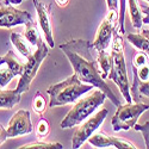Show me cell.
<instances>
[{
  "label": "cell",
  "mask_w": 149,
  "mask_h": 149,
  "mask_svg": "<svg viewBox=\"0 0 149 149\" xmlns=\"http://www.w3.org/2000/svg\"><path fill=\"white\" fill-rule=\"evenodd\" d=\"M60 49L65 53L68 57L70 65L74 69V73L78 75V78L84 81L93 85L94 87L102 90L106 97L112 102L113 105L119 106L120 99L113 93L112 88L106 84L105 79L102 77L100 69L98 65V53L92 42L82 41V40H72L67 43L60 45Z\"/></svg>",
  "instance_id": "obj_1"
},
{
  "label": "cell",
  "mask_w": 149,
  "mask_h": 149,
  "mask_svg": "<svg viewBox=\"0 0 149 149\" xmlns=\"http://www.w3.org/2000/svg\"><path fill=\"white\" fill-rule=\"evenodd\" d=\"M94 87L91 84H82L75 73L68 77L66 80L55 85H50L47 90L49 94V107H56L67 105L70 103H75L78 99L91 91Z\"/></svg>",
  "instance_id": "obj_2"
},
{
  "label": "cell",
  "mask_w": 149,
  "mask_h": 149,
  "mask_svg": "<svg viewBox=\"0 0 149 149\" xmlns=\"http://www.w3.org/2000/svg\"><path fill=\"white\" fill-rule=\"evenodd\" d=\"M112 68L109 74V79L112 80L123 94L127 103H131V94H130V85L128 79V72H127V65H125V57H124V43L122 36L115 31L112 37Z\"/></svg>",
  "instance_id": "obj_3"
},
{
  "label": "cell",
  "mask_w": 149,
  "mask_h": 149,
  "mask_svg": "<svg viewBox=\"0 0 149 149\" xmlns=\"http://www.w3.org/2000/svg\"><path fill=\"white\" fill-rule=\"evenodd\" d=\"M106 94L102 90H95L90 95L85 97L74 105L66 115L63 120L61 122L62 129H69L82 123L85 119H87L94 111L104 104Z\"/></svg>",
  "instance_id": "obj_4"
},
{
  "label": "cell",
  "mask_w": 149,
  "mask_h": 149,
  "mask_svg": "<svg viewBox=\"0 0 149 149\" xmlns=\"http://www.w3.org/2000/svg\"><path fill=\"white\" fill-rule=\"evenodd\" d=\"M146 110H149V106L141 103H127L124 105L120 104L119 106H117L116 113L111 119L113 131L129 130L134 128L137 119Z\"/></svg>",
  "instance_id": "obj_5"
},
{
  "label": "cell",
  "mask_w": 149,
  "mask_h": 149,
  "mask_svg": "<svg viewBox=\"0 0 149 149\" xmlns=\"http://www.w3.org/2000/svg\"><path fill=\"white\" fill-rule=\"evenodd\" d=\"M48 54H49V48L42 41L37 45L36 52L28 58V62L24 65V70L22 73L19 82L16 88L18 93L22 94V93H25L29 91L30 85L37 74V70H38V68L42 65V62L44 61V58L48 56Z\"/></svg>",
  "instance_id": "obj_6"
},
{
  "label": "cell",
  "mask_w": 149,
  "mask_h": 149,
  "mask_svg": "<svg viewBox=\"0 0 149 149\" xmlns=\"http://www.w3.org/2000/svg\"><path fill=\"white\" fill-rule=\"evenodd\" d=\"M118 13L115 10H109V13L99 25L98 31L95 33L94 41L92 42L93 47L97 52L106 50L110 45L111 38L113 37V33L116 31V28L118 25Z\"/></svg>",
  "instance_id": "obj_7"
},
{
  "label": "cell",
  "mask_w": 149,
  "mask_h": 149,
  "mask_svg": "<svg viewBox=\"0 0 149 149\" xmlns=\"http://www.w3.org/2000/svg\"><path fill=\"white\" fill-rule=\"evenodd\" d=\"M107 113H109V111L106 109H102L92 118H88L85 123H82L73 135V139H72L73 148L78 149L86 141H88V139L94 134V131L103 124V122L105 120Z\"/></svg>",
  "instance_id": "obj_8"
},
{
  "label": "cell",
  "mask_w": 149,
  "mask_h": 149,
  "mask_svg": "<svg viewBox=\"0 0 149 149\" xmlns=\"http://www.w3.org/2000/svg\"><path fill=\"white\" fill-rule=\"evenodd\" d=\"M32 20L28 11L17 10L11 4H6L0 0V28H12L26 24Z\"/></svg>",
  "instance_id": "obj_9"
},
{
  "label": "cell",
  "mask_w": 149,
  "mask_h": 149,
  "mask_svg": "<svg viewBox=\"0 0 149 149\" xmlns=\"http://www.w3.org/2000/svg\"><path fill=\"white\" fill-rule=\"evenodd\" d=\"M24 70V65L20 63L15 53L10 50L4 56V62L0 65V88L5 86L17 75H22Z\"/></svg>",
  "instance_id": "obj_10"
},
{
  "label": "cell",
  "mask_w": 149,
  "mask_h": 149,
  "mask_svg": "<svg viewBox=\"0 0 149 149\" xmlns=\"http://www.w3.org/2000/svg\"><path fill=\"white\" fill-rule=\"evenodd\" d=\"M33 128L30 119V112L28 110H19L10 119L6 129L7 137H16L20 135H28L32 132Z\"/></svg>",
  "instance_id": "obj_11"
},
{
  "label": "cell",
  "mask_w": 149,
  "mask_h": 149,
  "mask_svg": "<svg viewBox=\"0 0 149 149\" xmlns=\"http://www.w3.org/2000/svg\"><path fill=\"white\" fill-rule=\"evenodd\" d=\"M33 4L37 11V16H38V22L42 31L44 32L45 41L49 45V48H54L55 42L53 37V26H52V20H50V5L43 4L41 0H33Z\"/></svg>",
  "instance_id": "obj_12"
},
{
  "label": "cell",
  "mask_w": 149,
  "mask_h": 149,
  "mask_svg": "<svg viewBox=\"0 0 149 149\" xmlns=\"http://www.w3.org/2000/svg\"><path fill=\"white\" fill-rule=\"evenodd\" d=\"M88 142L95 148H107V147H112L117 149H136L137 148L134 143L127 140L115 137V136H110L103 131L93 134L88 139Z\"/></svg>",
  "instance_id": "obj_13"
},
{
  "label": "cell",
  "mask_w": 149,
  "mask_h": 149,
  "mask_svg": "<svg viewBox=\"0 0 149 149\" xmlns=\"http://www.w3.org/2000/svg\"><path fill=\"white\" fill-rule=\"evenodd\" d=\"M132 86L130 88L131 99L135 103H141L149 106V80H141L135 67H132Z\"/></svg>",
  "instance_id": "obj_14"
},
{
  "label": "cell",
  "mask_w": 149,
  "mask_h": 149,
  "mask_svg": "<svg viewBox=\"0 0 149 149\" xmlns=\"http://www.w3.org/2000/svg\"><path fill=\"white\" fill-rule=\"evenodd\" d=\"M22 99V94L17 90H1L0 88V109H12Z\"/></svg>",
  "instance_id": "obj_15"
},
{
  "label": "cell",
  "mask_w": 149,
  "mask_h": 149,
  "mask_svg": "<svg viewBox=\"0 0 149 149\" xmlns=\"http://www.w3.org/2000/svg\"><path fill=\"white\" fill-rule=\"evenodd\" d=\"M11 42L16 47L17 50L24 56L29 58L33 53H32V49H31V43L26 40L25 36H22L19 33H16V32H12L11 33Z\"/></svg>",
  "instance_id": "obj_16"
},
{
  "label": "cell",
  "mask_w": 149,
  "mask_h": 149,
  "mask_svg": "<svg viewBox=\"0 0 149 149\" xmlns=\"http://www.w3.org/2000/svg\"><path fill=\"white\" fill-rule=\"evenodd\" d=\"M98 65L102 73V77L104 79H107L111 68H112V56L109 53H106V50L98 52Z\"/></svg>",
  "instance_id": "obj_17"
},
{
  "label": "cell",
  "mask_w": 149,
  "mask_h": 149,
  "mask_svg": "<svg viewBox=\"0 0 149 149\" xmlns=\"http://www.w3.org/2000/svg\"><path fill=\"white\" fill-rule=\"evenodd\" d=\"M127 38L136 49L149 55V40L142 33H128Z\"/></svg>",
  "instance_id": "obj_18"
},
{
  "label": "cell",
  "mask_w": 149,
  "mask_h": 149,
  "mask_svg": "<svg viewBox=\"0 0 149 149\" xmlns=\"http://www.w3.org/2000/svg\"><path fill=\"white\" fill-rule=\"evenodd\" d=\"M24 36L26 37V40L31 43L32 47H36L43 40L42 37L40 36V32H38V29H37V25L32 22H28L25 24V32H24Z\"/></svg>",
  "instance_id": "obj_19"
},
{
  "label": "cell",
  "mask_w": 149,
  "mask_h": 149,
  "mask_svg": "<svg viewBox=\"0 0 149 149\" xmlns=\"http://www.w3.org/2000/svg\"><path fill=\"white\" fill-rule=\"evenodd\" d=\"M128 5H129V13L131 18L132 26L135 29H140L143 24V18H142V12L140 11V7L137 5L136 0H128Z\"/></svg>",
  "instance_id": "obj_20"
},
{
  "label": "cell",
  "mask_w": 149,
  "mask_h": 149,
  "mask_svg": "<svg viewBox=\"0 0 149 149\" xmlns=\"http://www.w3.org/2000/svg\"><path fill=\"white\" fill-rule=\"evenodd\" d=\"M63 148L61 143L57 142H32V143H28L24 144L22 147H19V149H61Z\"/></svg>",
  "instance_id": "obj_21"
},
{
  "label": "cell",
  "mask_w": 149,
  "mask_h": 149,
  "mask_svg": "<svg viewBox=\"0 0 149 149\" xmlns=\"http://www.w3.org/2000/svg\"><path fill=\"white\" fill-rule=\"evenodd\" d=\"M32 109L38 115H43L47 110V104H45V99L44 97L40 93L37 92L36 95L33 97V100H32Z\"/></svg>",
  "instance_id": "obj_22"
},
{
  "label": "cell",
  "mask_w": 149,
  "mask_h": 149,
  "mask_svg": "<svg viewBox=\"0 0 149 149\" xmlns=\"http://www.w3.org/2000/svg\"><path fill=\"white\" fill-rule=\"evenodd\" d=\"M49 131H50V125H49V122L45 118L40 119L38 124H37V129H36V135L37 137L40 139H44L48 136Z\"/></svg>",
  "instance_id": "obj_23"
},
{
  "label": "cell",
  "mask_w": 149,
  "mask_h": 149,
  "mask_svg": "<svg viewBox=\"0 0 149 149\" xmlns=\"http://www.w3.org/2000/svg\"><path fill=\"white\" fill-rule=\"evenodd\" d=\"M119 3V17H118V25H119V32L125 33V26H124V15H125V4L127 0H118Z\"/></svg>",
  "instance_id": "obj_24"
},
{
  "label": "cell",
  "mask_w": 149,
  "mask_h": 149,
  "mask_svg": "<svg viewBox=\"0 0 149 149\" xmlns=\"http://www.w3.org/2000/svg\"><path fill=\"white\" fill-rule=\"evenodd\" d=\"M135 130L136 131H141L144 139V143H146V148L149 149V122L144 123V124H135Z\"/></svg>",
  "instance_id": "obj_25"
},
{
  "label": "cell",
  "mask_w": 149,
  "mask_h": 149,
  "mask_svg": "<svg viewBox=\"0 0 149 149\" xmlns=\"http://www.w3.org/2000/svg\"><path fill=\"white\" fill-rule=\"evenodd\" d=\"M148 63V56L146 53H137V54H135L134 56V60H132V67L135 68H140L141 66Z\"/></svg>",
  "instance_id": "obj_26"
},
{
  "label": "cell",
  "mask_w": 149,
  "mask_h": 149,
  "mask_svg": "<svg viewBox=\"0 0 149 149\" xmlns=\"http://www.w3.org/2000/svg\"><path fill=\"white\" fill-rule=\"evenodd\" d=\"M136 70H137V75L141 80L143 81L149 80V63H146L140 68H136Z\"/></svg>",
  "instance_id": "obj_27"
},
{
  "label": "cell",
  "mask_w": 149,
  "mask_h": 149,
  "mask_svg": "<svg viewBox=\"0 0 149 149\" xmlns=\"http://www.w3.org/2000/svg\"><path fill=\"white\" fill-rule=\"evenodd\" d=\"M140 7H141V10H142V13L146 15V17L143 18V23H144V24H149V6H147V5H144V4H141Z\"/></svg>",
  "instance_id": "obj_28"
},
{
  "label": "cell",
  "mask_w": 149,
  "mask_h": 149,
  "mask_svg": "<svg viewBox=\"0 0 149 149\" xmlns=\"http://www.w3.org/2000/svg\"><path fill=\"white\" fill-rule=\"evenodd\" d=\"M106 3H107V8H109V10H115V11H117L118 5H119L118 0H106Z\"/></svg>",
  "instance_id": "obj_29"
},
{
  "label": "cell",
  "mask_w": 149,
  "mask_h": 149,
  "mask_svg": "<svg viewBox=\"0 0 149 149\" xmlns=\"http://www.w3.org/2000/svg\"><path fill=\"white\" fill-rule=\"evenodd\" d=\"M7 139V134H6V129L0 124V144L4 143L5 140Z\"/></svg>",
  "instance_id": "obj_30"
},
{
  "label": "cell",
  "mask_w": 149,
  "mask_h": 149,
  "mask_svg": "<svg viewBox=\"0 0 149 149\" xmlns=\"http://www.w3.org/2000/svg\"><path fill=\"white\" fill-rule=\"evenodd\" d=\"M69 0H55V3L60 6V7H66Z\"/></svg>",
  "instance_id": "obj_31"
},
{
  "label": "cell",
  "mask_w": 149,
  "mask_h": 149,
  "mask_svg": "<svg viewBox=\"0 0 149 149\" xmlns=\"http://www.w3.org/2000/svg\"><path fill=\"white\" fill-rule=\"evenodd\" d=\"M4 1L6 4H16V5H18V4H20L23 1V0H4Z\"/></svg>",
  "instance_id": "obj_32"
},
{
  "label": "cell",
  "mask_w": 149,
  "mask_h": 149,
  "mask_svg": "<svg viewBox=\"0 0 149 149\" xmlns=\"http://www.w3.org/2000/svg\"><path fill=\"white\" fill-rule=\"evenodd\" d=\"M144 37H147V38L149 40V29H142V32H141Z\"/></svg>",
  "instance_id": "obj_33"
},
{
  "label": "cell",
  "mask_w": 149,
  "mask_h": 149,
  "mask_svg": "<svg viewBox=\"0 0 149 149\" xmlns=\"http://www.w3.org/2000/svg\"><path fill=\"white\" fill-rule=\"evenodd\" d=\"M3 62H4V56L1 57V56H0V65H1L3 63Z\"/></svg>",
  "instance_id": "obj_34"
},
{
  "label": "cell",
  "mask_w": 149,
  "mask_h": 149,
  "mask_svg": "<svg viewBox=\"0 0 149 149\" xmlns=\"http://www.w3.org/2000/svg\"><path fill=\"white\" fill-rule=\"evenodd\" d=\"M146 1H147V3H149V0H146Z\"/></svg>",
  "instance_id": "obj_35"
}]
</instances>
